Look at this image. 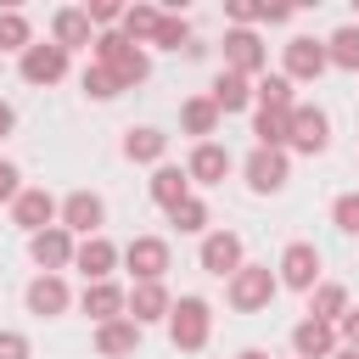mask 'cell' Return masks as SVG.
Segmentation results:
<instances>
[{
	"label": "cell",
	"instance_id": "1",
	"mask_svg": "<svg viewBox=\"0 0 359 359\" xmlns=\"http://www.w3.org/2000/svg\"><path fill=\"white\" fill-rule=\"evenodd\" d=\"M90 56L123 84V90H135V84H146L151 79V56L140 50V45H129L118 28H107V34H95V45H90Z\"/></svg>",
	"mask_w": 359,
	"mask_h": 359
},
{
	"label": "cell",
	"instance_id": "2",
	"mask_svg": "<svg viewBox=\"0 0 359 359\" xmlns=\"http://www.w3.org/2000/svg\"><path fill=\"white\" fill-rule=\"evenodd\" d=\"M208 337H213V309H208V297H174V309H168V342H174L180 353H202Z\"/></svg>",
	"mask_w": 359,
	"mask_h": 359
},
{
	"label": "cell",
	"instance_id": "3",
	"mask_svg": "<svg viewBox=\"0 0 359 359\" xmlns=\"http://www.w3.org/2000/svg\"><path fill=\"white\" fill-rule=\"evenodd\" d=\"M275 292H280V275H275L269 264H241V269L230 275V286H224V297H230L236 314H258V309H269Z\"/></svg>",
	"mask_w": 359,
	"mask_h": 359
},
{
	"label": "cell",
	"instance_id": "4",
	"mask_svg": "<svg viewBox=\"0 0 359 359\" xmlns=\"http://www.w3.org/2000/svg\"><path fill=\"white\" fill-rule=\"evenodd\" d=\"M325 146H331V118H325V107H309V101H297V107H292V146H286V151L320 157Z\"/></svg>",
	"mask_w": 359,
	"mask_h": 359
},
{
	"label": "cell",
	"instance_id": "5",
	"mask_svg": "<svg viewBox=\"0 0 359 359\" xmlns=\"http://www.w3.org/2000/svg\"><path fill=\"white\" fill-rule=\"evenodd\" d=\"M241 174H247V191H252V196H275V191H286L292 163H286V151H264V146H252V157L241 163Z\"/></svg>",
	"mask_w": 359,
	"mask_h": 359
},
{
	"label": "cell",
	"instance_id": "6",
	"mask_svg": "<svg viewBox=\"0 0 359 359\" xmlns=\"http://www.w3.org/2000/svg\"><path fill=\"white\" fill-rule=\"evenodd\" d=\"M275 275H280V286H292V292H314V286H320V247H314V241H286Z\"/></svg>",
	"mask_w": 359,
	"mask_h": 359
},
{
	"label": "cell",
	"instance_id": "7",
	"mask_svg": "<svg viewBox=\"0 0 359 359\" xmlns=\"http://www.w3.org/2000/svg\"><path fill=\"white\" fill-rule=\"evenodd\" d=\"M224 67L241 73V79H258V73L269 67V45H264L252 28H230V34H224Z\"/></svg>",
	"mask_w": 359,
	"mask_h": 359
},
{
	"label": "cell",
	"instance_id": "8",
	"mask_svg": "<svg viewBox=\"0 0 359 359\" xmlns=\"http://www.w3.org/2000/svg\"><path fill=\"white\" fill-rule=\"evenodd\" d=\"M56 219H62V202H56V196H50L45 185H28V191H22L17 202H11V224H17V230H28V236L50 230Z\"/></svg>",
	"mask_w": 359,
	"mask_h": 359
},
{
	"label": "cell",
	"instance_id": "9",
	"mask_svg": "<svg viewBox=\"0 0 359 359\" xmlns=\"http://www.w3.org/2000/svg\"><path fill=\"white\" fill-rule=\"evenodd\" d=\"M62 230H73V236H101V224H107V202L95 196V191H67L62 196V219H56Z\"/></svg>",
	"mask_w": 359,
	"mask_h": 359
},
{
	"label": "cell",
	"instance_id": "10",
	"mask_svg": "<svg viewBox=\"0 0 359 359\" xmlns=\"http://www.w3.org/2000/svg\"><path fill=\"white\" fill-rule=\"evenodd\" d=\"M73 252H79V241H73V230H62V224H50V230L28 236V258H34L45 275H62V269H73Z\"/></svg>",
	"mask_w": 359,
	"mask_h": 359
},
{
	"label": "cell",
	"instance_id": "11",
	"mask_svg": "<svg viewBox=\"0 0 359 359\" xmlns=\"http://www.w3.org/2000/svg\"><path fill=\"white\" fill-rule=\"evenodd\" d=\"M196 264L208 269V275H219V280H230L247 258H241V236L236 230H208L202 236V247H196Z\"/></svg>",
	"mask_w": 359,
	"mask_h": 359
},
{
	"label": "cell",
	"instance_id": "12",
	"mask_svg": "<svg viewBox=\"0 0 359 359\" xmlns=\"http://www.w3.org/2000/svg\"><path fill=\"white\" fill-rule=\"evenodd\" d=\"M123 269L135 275V286H140V280H163V275H168V241H163V236H135V241L123 247Z\"/></svg>",
	"mask_w": 359,
	"mask_h": 359
},
{
	"label": "cell",
	"instance_id": "13",
	"mask_svg": "<svg viewBox=\"0 0 359 359\" xmlns=\"http://www.w3.org/2000/svg\"><path fill=\"white\" fill-rule=\"evenodd\" d=\"M17 73H22L28 84H62V79H67V50H62L56 39L28 45V50H22V62H17Z\"/></svg>",
	"mask_w": 359,
	"mask_h": 359
},
{
	"label": "cell",
	"instance_id": "14",
	"mask_svg": "<svg viewBox=\"0 0 359 359\" xmlns=\"http://www.w3.org/2000/svg\"><path fill=\"white\" fill-rule=\"evenodd\" d=\"M325 67H331V56H325V39H309V34H297V39L286 45V79H292V84H314Z\"/></svg>",
	"mask_w": 359,
	"mask_h": 359
},
{
	"label": "cell",
	"instance_id": "15",
	"mask_svg": "<svg viewBox=\"0 0 359 359\" xmlns=\"http://www.w3.org/2000/svg\"><path fill=\"white\" fill-rule=\"evenodd\" d=\"M79 309H84L95 325H107V320H123V314H129V292H123L118 280H90V286L79 292Z\"/></svg>",
	"mask_w": 359,
	"mask_h": 359
},
{
	"label": "cell",
	"instance_id": "16",
	"mask_svg": "<svg viewBox=\"0 0 359 359\" xmlns=\"http://www.w3.org/2000/svg\"><path fill=\"white\" fill-rule=\"evenodd\" d=\"M50 39L73 56V50H90L95 45V22H90V11L84 6H62L56 17H50Z\"/></svg>",
	"mask_w": 359,
	"mask_h": 359
},
{
	"label": "cell",
	"instance_id": "17",
	"mask_svg": "<svg viewBox=\"0 0 359 359\" xmlns=\"http://www.w3.org/2000/svg\"><path fill=\"white\" fill-rule=\"evenodd\" d=\"M118 264H123V252H118L107 236H90V241H79V252H73V269L84 275V286H90V280H112Z\"/></svg>",
	"mask_w": 359,
	"mask_h": 359
},
{
	"label": "cell",
	"instance_id": "18",
	"mask_svg": "<svg viewBox=\"0 0 359 359\" xmlns=\"http://www.w3.org/2000/svg\"><path fill=\"white\" fill-rule=\"evenodd\" d=\"M230 168H236V157H230L219 140H202V146H191V157H185V174H191V185H219Z\"/></svg>",
	"mask_w": 359,
	"mask_h": 359
},
{
	"label": "cell",
	"instance_id": "19",
	"mask_svg": "<svg viewBox=\"0 0 359 359\" xmlns=\"http://www.w3.org/2000/svg\"><path fill=\"white\" fill-rule=\"evenodd\" d=\"M22 303H28V314L50 320V314H67L73 292H67V280H62V275H34V280H28V292H22Z\"/></svg>",
	"mask_w": 359,
	"mask_h": 359
},
{
	"label": "cell",
	"instance_id": "20",
	"mask_svg": "<svg viewBox=\"0 0 359 359\" xmlns=\"http://www.w3.org/2000/svg\"><path fill=\"white\" fill-rule=\"evenodd\" d=\"M146 191H151V202L168 213V208H180V202L191 196V174H185L180 163H157V168H151V180H146Z\"/></svg>",
	"mask_w": 359,
	"mask_h": 359
},
{
	"label": "cell",
	"instance_id": "21",
	"mask_svg": "<svg viewBox=\"0 0 359 359\" xmlns=\"http://www.w3.org/2000/svg\"><path fill=\"white\" fill-rule=\"evenodd\" d=\"M168 309H174V297H168L163 280H140V286L129 292V320H135V325H151V320L168 325Z\"/></svg>",
	"mask_w": 359,
	"mask_h": 359
},
{
	"label": "cell",
	"instance_id": "22",
	"mask_svg": "<svg viewBox=\"0 0 359 359\" xmlns=\"http://www.w3.org/2000/svg\"><path fill=\"white\" fill-rule=\"evenodd\" d=\"M292 353H297V359H331V353H337V325H325V320H297V325H292Z\"/></svg>",
	"mask_w": 359,
	"mask_h": 359
},
{
	"label": "cell",
	"instance_id": "23",
	"mask_svg": "<svg viewBox=\"0 0 359 359\" xmlns=\"http://www.w3.org/2000/svg\"><path fill=\"white\" fill-rule=\"evenodd\" d=\"M140 348V325L123 314V320H107V325H95V353L101 359H129Z\"/></svg>",
	"mask_w": 359,
	"mask_h": 359
},
{
	"label": "cell",
	"instance_id": "24",
	"mask_svg": "<svg viewBox=\"0 0 359 359\" xmlns=\"http://www.w3.org/2000/svg\"><path fill=\"white\" fill-rule=\"evenodd\" d=\"M208 101H213L219 112H247V107H252L258 95H252V79H241V73H230V67H224V73L213 79V90H208Z\"/></svg>",
	"mask_w": 359,
	"mask_h": 359
},
{
	"label": "cell",
	"instance_id": "25",
	"mask_svg": "<svg viewBox=\"0 0 359 359\" xmlns=\"http://www.w3.org/2000/svg\"><path fill=\"white\" fill-rule=\"evenodd\" d=\"M123 157H129V163H151V168H157V163L168 157V135H163V129H151V123H140V129H129V135H123Z\"/></svg>",
	"mask_w": 359,
	"mask_h": 359
},
{
	"label": "cell",
	"instance_id": "26",
	"mask_svg": "<svg viewBox=\"0 0 359 359\" xmlns=\"http://www.w3.org/2000/svg\"><path fill=\"white\" fill-rule=\"evenodd\" d=\"M219 118H224V112H219L208 95H191V101H180V129H185V135H196V146H202V140L219 129Z\"/></svg>",
	"mask_w": 359,
	"mask_h": 359
},
{
	"label": "cell",
	"instance_id": "27",
	"mask_svg": "<svg viewBox=\"0 0 359 359\" xmlns=\"http://www.w3.org/2000/svg\"><path fill=\"white\" fill-rule=\"evenodd\" d=\"M252 135H258L264 151H286V146H292V112H269V107H258Z\"/></svg>",
	"mask_w": 359,
	"mask_h": 359
},
{
	"label": "cell",
	"instance_id": "28",
	"mask_svg": "<svg viewBox=\"0 0 359 359\" xmlns=\"http://www.w3.org/2000/svg\"><path fill=\"white\" fill-rule=\"evenodd\" d=\"M348 314V286H337V280H320L314 292H309V320H325V325H337Z\"/></svg>",
	"mask_w": 359,
	"mask_h": 359
},
{
	"label": "cell",
	"instance_id": "29",
	"mask_svg": "<svg viewBox=\"0 0 359 359\" xmlns=\"http://www.w3.org/2000/svg\"><path fill=\"white\" fill-rule=\"evenodd\" d=\"M157 22H163V11H157V6H123L118 34H123L129 45H151V39H157Z\"/></svg>",
	"mask_w": 359,
	"mask_h": 359
},
{
	"label": "cell",
	"instance_id": "30",
	"mask_svg": "<svg viewBox=\"0 0 359 359\" xmlns=\"http://www.w3.org/2000/svg\"><path fill=\"white\" fill-rule=\"evenodd\" d=\"M325 56H331V67L359 73V22H342V28L325 39Z\"/></svg>",
	"mask_w": 359,
	"mask_h": 359
},
{
	"label": "cell",
	"instance_id": "31",
	"mask_svg": "<svg viewBox=\"0 0 359 359\" xmlns=\"http://www.w3.org/2000/svg\"><path fill=\"white\" fill-rule=\"evenodd\" d=\"M252 95H258V107H269V112H292V107H297V95H292V79H286V73H264V79L252 84Z\"/></svg>",
	"mask_w": 359,
	"mask_h": 359
},
{
	"label": "cell",
	"instance_id": "32",
	"mask_svg": "<svg viewBox=\"0 0 359 359\" xmlns=\"http://www.w3.org/2000/svg\"><path fill=\"white\" fill-rule=\"evenodd\" d=\"M168 224H174L180 236H202V230H208V202H202V196H185L180 208H168Z\"/></svg>",
	"mask_w": 359,
	"mask_h": 359
},
{
	"label": "cell",
	"instance_id": "33",
	"mask_svg": "<svg viewBox=\"0 0 359 359\" xmlns=\"http://www.w3.org/2000/svg\"><path fill=\"white\" fill-rule=\"evenodd\" d=\"M34 45V28H28V17L22 11H0V50H28Z\"/></svg>",
	"mask_w": 359,
	"mask_h": 359
},
{
	"label": "cell",
	"instance_id": "34",
	"mask_svg": "<svg viewBox=\"0 0 359 359\" xmlns=\"http://www.w3.org/2000/svg\"><path fill=\"white\" fill-rule=\"evenodd\" d=\"M151 45H157V50H180V45L191 50V22H185V17H174V11H163V22H157V39H151Z\"/></svg>",
	"mask_w": 359,
	"mask_h": 359
},
{
	"label": "cell",
	"instance_id": "35",
	"mask_svg": "<svg viewBox=\"0 0 359 359\" xmlns=\"http://www.w3.org/2000/svg\"><path fill=\"white\" fill-rule=\"evenodd\" d=\"M79 84H84V95H90V101H112V95H118V90H123V84H118V79H112V73H107V67H101V62H90V67H84V79H79Z\"/></svg>",
	"mask_w": 359,
	"mask_h": 359
},
{
	"label": "cell",
	"instance_id": "36",
	"mask_svg": "<svg viewBox=\"0 0 359 359\" xmlns=\"http://www.w3.org/2000/svg\"><path fill=\"white\" fill-rule=\"evenodd\" d=\"M331 224H337L342 236H359V191H342V196L331 202Z\"/></svg>",
	"mask_w": 359,
	"mask_h": 359
},
{
	"label": "cell",
	"instance_id": "37",
	"mask_svg": "<svg viewBox=\"0 0 359 359\" xmlns=\"http://www.w3.org/2000/svg\"><path fill=\"white\" fill-rule=\"evenodd\" d=\"M84 11H90V22H95V34H107V28L123 22V6H118V0H90Z\"/></svg>",
	"mask_w": 359,
	"mask_h": 359
},
{
	"label": "cell",
	"instance_id": "38",
	"mask_svg": "<svg viewBox=\"0 0 359 359\" xmlns=\"http://www.w3.org/2000/svg\"><path fill=\"white\" fill-rule=\"evenodd\" d=\"M22 191H28V185H22V174H17V163H6V157H0V202H17Z\"/></svg>",
	"mask_w": 359,
	"mask_h": 359
},
{
	"label": "cell",
	"instance_id": "39",
	"mask_svg": "<svg viewBox=\"0 0 359 359\" xmlns=\"http://www.w3.org/2000/svg\"><path fill=\"white\" fill-rule=\"evenodd\" d=\"M224 17H230L236 28H252V22H258V0H224Z\"/></svg>",
	"mask_w": 359,
	"mask_h": 359
},
{
	"label": "cell",
	"instance_id": "40",
	"mask_svg": "<svg viewBox=\"0 0 359 359\" xmlns=\"http://www.w3.org/2000/svg\"><path fill=\"white\" fill-rule=\"evenodd\" d=\"M0 359H28V337L22 331H0Z\"/></svg>",
	"mask_w": 359,
	"mask_h": 359
},
{
	"label": "cell",
	"instance_id": "41",
	"mask_svg": "<svg viewBox=\"0 0 359 359\" xmlns=\"http://www.w3.org/2000/svg\"><path fill=\"white\" fill-rule=\"evenodd\" d=\"M337 337H342V348H359V309H348L337 320Z\"/></svg>",
	"mask_w": 359,
	"mask_h": 359
},
{
	"label": "cell",
	"instance_id": "42",
	"mask_svg": "<svg viewBox=\"0 0 359 359\" xmlns=\"http://www.w3.org/2000/svg\"><path fill=\"white\" fill-rule=\"evenodd\" d=\"M292 11H297V6H269V0H258V22H292Z\"/></svg>",
	"mask_w": 359,
	"mask_h": 359
},
{
	"label": "cell",
	"instance_id": "43",
	"mask_svg": "<svg viewBox=\"0 0 359 359\" xmlns=\"http://www.w3.org/2000/svg\"><path fill=\"white\" fill-rule=\"evenodd\" d=\"M17 129V112H11V101H0V140Z\"/></svg>",
	"mask_w": 359,
	"mask_h": 359
},
{
	"label": "cell",
	"instance_id": "44",
	"mask_svg": "<svg viewBox=\"0 0 359 359\" xmlns=\"http://www.w3.org/2000/svg\"><path fill=\"white\" fill-rule=\"evenodd\" d=\"M236 359H269V353H264V348H241Z\"/></svg>",
	"mask_w": 359,
	"mask_h": 359
},
{
	"label": "cell",
	"instance_id": "45",
	"mask_svg": "<svg viewBox=\"0 0 359 359\" xmlns=\"http://www.w3.org/2000/svg\"><path fill=\"white\" fill-rule=\"evenodd\" d=\"M331 359H359V348H337V353H331Z\"/></svg>",
	"mask_w": 359,
	"mask_h": 359
},
{
	"label": "cell",
	"instance_id": "46",
	"mask_svg": "<svg viewBox=\"0 0 359 359\" xmlns=\"http://www.w3.org/2000/svg\"><path fill=\"white\" fill-rule=\"evenodd\" d=\"M353 11H359V0H353Z\"/></svg>",
	"mask_w": 359,
	"mask_h": 359
}]
</instances>
